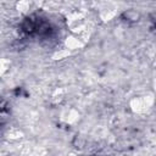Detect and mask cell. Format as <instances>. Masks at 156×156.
<instances>
[{
	"label": "cell",
	"mask_w": 156,
	"mask_h": 156,
	"mask_svg": "<svg viewBox=\"0 0 156 156\" xmlns=\"http://www.w3.org/2000/svg\"><path fill=\"white\" fill-rule=\"evenodd\" d=\"M151 105V101H149L147 98L145 96H138V98H134L132 101H130V107L134 112H138V113H141V112H145L149 106Z\"/></svg>",
	"instance_id": "1"
},
{
	"label": "cell",
	"mask_w": 156,
	"mask_h": 156,
	"mask_svg": "<svg viewBox=\"0 0 156 156\" xmlns=\"http://www.w3.org/2000/svg\"><path fill=\"white\" fill-rule=\"evenodd\" d=\"M65 45H66V48L69 49V50H77V49H80L84 44H83V41H82L77 35H71V37H67V38H66Z\"/></svg>",
	"instance_id": "2"
},
{
	"label": "cell",
	"mask_w": 156,
	"mask_h": 156,
	"mask_svg": "<svg viewBox=\"0 0 156 156\" xmlns=\"http://www.w3.org/2000/svg\"><path fill=\"white\" fill-rule=\"evenodd\" d=\"M10 67V61L6 58H0V76H2Z\"/></svg>",
	"instance_id": "3"
}]
</instances>
